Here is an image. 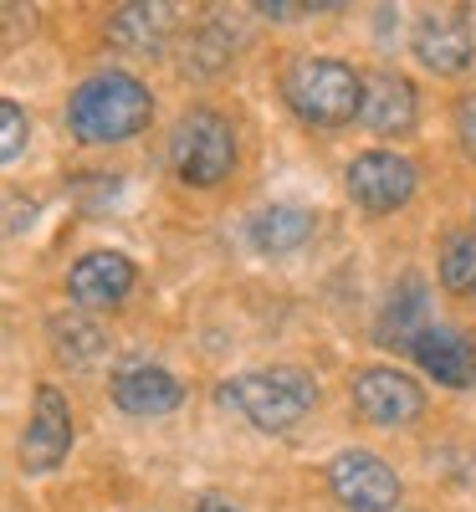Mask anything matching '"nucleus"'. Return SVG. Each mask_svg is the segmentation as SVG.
Segmentation results:
<instances>
[{
	"label": "nucleus",
	"instance_id": "5",
	"mask_svg": "<svg viewBox=\"0 0 476 512\" xmlns=\"http://www.w3.org/2000/svg\"><path fill=\"white\" fill-rule=\"evenodd\" d=\"M328 492L343 512H389L400 502V477L374 451H338L328 461Z\"/></svg>",
	"mask_w": 476,
	"mask_h": 512
},
{
	"label": "nucleus",
	"instance_id": "12",
	"mask_svg": "<svg viewBox=\"0 0 476 512\" xmlns=\"http://www.w3.org/2000/svg\"><path fill=\"white\" fill-rule=\"evenodd\" d=\"M359 118L374 134H410L415 128V88L400 72H374L364 77V108Z\"/></svg>",
	"mask_w": 476,
	"mask_h": 512
},
{
	"label": "nucleus",
	"instance_id": "20",
	"mask_svg": "<svg viewBox=\"0 0 476 512\" xmlns=\"http://www.w3.org/2000/svg\"><path fill=\"white\" fill-rule=\"evenodd\" d=\"M256 11L267 21H292L302 11H333V6H318V0H256Z\"/></svg>",
	"mask_w": 476,
	"mask_h": 512
},
{
	"label": "nucleus",
	"instance_id": "13",
	"mask_svg": "<svg viewBox=\"0 0 476 512\" xmlns=\"http://www.w3.org/2000/svg\"><path fill=\"white\" fill-rule=\"evenodd\" d=\"M471 31L461 16H425L420 31H415V57L430 67V72H461L471 62Z\"/></svg>",
	"mask_w": 476,
	"mask_h": 512
},
{
	"label": "nucleus",
	"instance_id": "1",
	"mask_svg": "<svg viewBox=\"0 0 476 512\" xmlns=\"http://www.w3.org/2000/svg\"><path fill=\"white\" fill-rule=\"evenodd\" d=\"M149 118H154V98L128 72H98L67 98V128L82 144H123L144 134Z\"/></svg>",
	"mask_w": 476,
	"mask_h": 512
},
{
	"label": "nucleus",
	"instance_id": "21",
	"mask_svg": "<svg viewBox=\"0 0 476 512\" xmlns=\"http://www.w3.org/2000/svg\"><path fill=\"white\" fill-rule=\"evenodd\" d=\"M456 134H461V144L476 154V93H466V98L456 103Z\"/></svg>",
	"mask_w": 476,
	"mask_h": 512
},
{
	"label": "nucleus",
	"instance_id": "9",
	"mask_svg": "<svg viewBox=\"0 0 476 512\" xmlns=\"http://www.w3.org/2000/svg\"><path fill=\"white\" fill-rule=\"evenodd\" d=\"M185 400V384L159 369V364H128L113 374V405L123 415H139V420H154V415H169V410H180Z\"/></svg>",
	"mask_w": 476,
	"mask_h": 512
},
{
	"label": "nucleus",
	"instance_id": "8",
	"mask_svg": "<svg viewBox=\"0 0 476 512\" xmlns=\"http://www.w3.org/2000/svg\"><path fill=\"white\" fill-rule=\"evenodd\" d=\"M72 451V410H67V395L41 384L36 390V405H31V420H26V436H21V466L26 472H52L62 466Z\"/></svg>",
	"mask_w": 476,
	"mask_h": 512
},
{
	"label": "nucleus",
	"instance_id": "3",
	"mask_svg": "<svg viewBox=\"0 0 476 512\" xmlns=\"http://www.w3.org/2000/svg\"><path fill=\"white\" fill-rule=\"evenodd\" d=\"M282 98L302 123L343 128L364 108V77L349 62H333V57H297L282 72Z\"/></svg>",
	"mask_w": 476,
	"mask_h": 512
},
{
	"label": "nucleus",
	"instance_id": "2",
	"mask_svg": "<svg viewBox=\"0 0 476 512\" xmlns=\"http://www.w3.org/2000/svg\"><path fill=\"white\" fill-rule=\"evenodd\" d=\"M215 405L241 415L256 431H292L318 405V384L302 369H251L215 384Z\"/></svg>",
	"mask_w": 476,
	"mask_h": 512
},
{
	"label": "nucleus",
	"instance_id": "15",
	"mask_svg": "<svg viewBox=\"0 0 476 512\" xmlns=\"http://www.w3.org/2000/svg\"><path fill=\"white\" fill-rule=\"evenodd\" d=\"M313 236V216L297 205H267L251 216V246L267 251V256H282V251H297L302 241Z\"/></svg>",
	"mask_w": 476,
	"mask_h": 512
},
{
	"label": "nucleus",
	"instance_id": "22",
	"mask_svg": "<svg viewBox=\"0 0 476 512\" xmlns=\"http://www.w3.org/2000/svg\"><path fill=\"white\" fill-rule=\"evenodd\" d=\"M195 512H241V507H236V502H226V497H215V492H210V497H200V502H195Z\"/></svg>",
	"mask_w": 476,
	"mask_h": 512
},
{
	"label": "nucleus",
	"instance_id": "17",
	"mask_svg": "<svg viewBox=\"0 0 476 512\" xmlns=\"http://www.w3.org/2000/svg\"><path fill=\"white\" fill-rule=\"evenodd\" d=\"M441 282L451 287V292H476V236H451L446 241V251H441Z\"/></svg>",
	"mask_w": 476,
	"mask_h": 512
},
{
	"label": "nucleus",
	"instance_id": "4",
	"mask_svg": "<svg viewBox=\"0 0 476 512\" xmlns=\"http://www.w3.org/2000/svg\"><path fill=\"white\" fill-rule=\"evenodd\" d=\"M169 164H175V175L185 185H221L231 169H236V134L231 123L215 113V108H190L175 134H169Z\"/></svg>",
	"mask_w": 476,
	"mask_h": 512
},
{
	"label": "nucleus",
	"instance_id": "16",
	"mask_svg": "<svg viewBox=\"0 0 476 512\" xmlns=\"http://www.w3.org/2000/svg\"><path fill=\"white\" fill-rule=\"evenodd\" d=\"M425 282L420 277H405L400 292H389V308L379 318V344H400V349H415V338L425 333Z\"/></svg>",
	"mask_w": 476,
	"mask_h": 512
},
{
	"label": "nucleus",
	"instance_id": "6",
	"mask_svg": "<svg viewBox=\"0 0 476 512\" xmlns=\"http://www.w3.org/2000/svg\"><path fill=\"white\" fill-rule=\"evenodd\" d=\"M415 195V164L405 154H389V149H369L349 164V200L369 216H389Z\"/></svg>",
	"mask_w": 476,
	"mask_h": 512
},
{
	"label": "nucleus",
	"instance_id": "7",
	"mask_svg": "<svg viewBox=\"0 0 476 512\" xmlns=\"http://www.w3.org/2000/svg\"><path fill=\"white\" fill-rule=\"evenodd\" d=\"M349 395H354V410H359L369 425H410V420H420V410H425L420 384H415L410 374H400V369H384V364L359 369V374L349 379Z\"/></svg>",
	"mask_w": 476,
	"mask_h": 512
},
{
	"label": "nucleus",
	"instance_id": "10",
	"mask_svg": "<svg viewBox=\"0 0 476 512\" xmlns=\"http://www.w3.org/2000/svg\"><path fill=\"white\" fill-rule=\"evenodd\" d=\"M134 262H128L123 251H88L82 262L72 267L67 277V292L77 308H113L128 297V287H134Z\"/></svg>",
	"mask_w": 476,
	"mask_h": 512
},
{
	"label": "nucleus",
	"instance_id": "19",
	"mask_svg": "<svg viewBox=\"0 0 476 512\" xmlns=\"http://www.w3.org/2000/svg\"><path fill=\"white\" fill-rule=\"evenodd\" d=\"M21 144H26V113L6 98L0 103V159H21Z\"/></svg>",
	"mask_w": 476,
	"mask_h": 512
},
{
	"label": "nucleus",
	"instance_id": "18",
	"mask_svg": "<svg viewBox=\"0 0 476 512\" xmlns=\"http://www.w3.org/2000/svg\"><path fill=\"white\" fill-rule=\"evenodd\" d=\"M52 333H57V349L67 354V349H77V359H93L98 354V328L93 323H77V318H57L52 323Z\"/></svg>",
	"mask_w": 476,
	"mask_h": 512
},
{
	"label": "nucleus",
	"instance_id": "11",
	"mask_svg": "<svg viewBox=\"0 0 476 512\" xmlns=\"http://www.w3.org/2000/svg\"><path fill=\"white\" fill-rule=\"evenodd\" d=\"M415 364L430 374V379H441L446 390H466V384H476V344L461 333V328H441V323H430L420 338H415Z\"/></svg>",
	"mask_w": 476,
	"mask_h": 512
},
{
	"label": "nucleus",
	"instance_id": "14",
	"mask_svg": "<svg viewBox=\"0 0 476 512\" xmlns=\"http://www.w3.org/2000/svg\"><path fill=\"white\" fill-rule=\"evenodd\" d=\"M169 26H175V11L169 6H118V16L108 21V41L123 52H134V57H149V52H159Z\"/></svg>",
	"mask_w": 476,
	"mask_h": 512
}]
</instances>
